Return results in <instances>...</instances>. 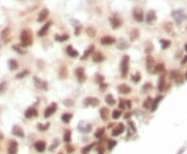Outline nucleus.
<instances>
[{"mask_svg":"<svg viewBox=\"0 0 187 154\" xmlns=\"http://www.w3.org/2000/svg\"><path fill=\"white\" fill-rule=\"evenodd\" d=\"M20 40H21V46L29 47L32 44V34L29 29H24L21 31L20 34Z\"/></svg>","mask_w":187,"mask_h":154,"instance_id":"nucleus-1","label":"nucleus"},{"mask_svg":"<svg viewBox=\"0 0 187 154\" xmlns=\"http://www.w3.org/2000/svg\"><path fill=\"white\" fill-rule=\"evenodd\" d=\"M172 16L174 18L175 22H176L177 25H180L181 23L185 21L187 19V15L185 14V11L183 9H177V11H172Z\"/></svg>","mask_w":187,"mask_h":154,"instance_id":"nucleus-2","label":"nucleus"},{"mask_svg":"<svg viewBox=\"0 0 187 154\" xmlns=\"http://www.w3.org/2000/svg\"><path fill=\"white\" fill-rule=\"evenodd\" d=\"M129 61H130L129 56L128 55L123 56L121 61V72L123 78H126L128 74V72H129Z\"/></svg>","mask_w":187,"mask_h":154,"instance_id":"nucleus-3","label":"nucleus"},{"mask_svg":"<svg viewBox=\"0 0 187 154\" xmlns=\"http://www.w3.org/2000/svg\"><path fill=\"white\" fill-rule=\"evenodd\" d=\"M132 15H133V18L135 21L137 22H143L144 19H145V16H144V11L141 9L139 7H134L133 11H132Z\"/></svg>","mask_w":187,"mask_h":154,"instance_id":"nucleus-4","label":"nucleus"},{"mask_svg":"<svg viewBox=\"0 0 187 154\" xmlns=\"http://www.w3.org/2000/svg\"><path fill=\"white\" fill-rule=\"evenodd\" d=\"M75 74L77 77V80H78L79 83H84L86 81V74H85L84 68L82 67H78L75 70Z\"/></svg>","mask_w":187,"mask_h":154,"instance_id":"nucleus-5","label":"nucleus"},{"mask_svg":"<svg viewBox=\"0 0 187 154\" xmlns=\"http://www.w3.org/2000/svg\"><path fill=\"white\" fill-rule=\"evenodd\" d=\"M56 110H57V105H56L55 102H52V104L45 110L44 117L45 118H49V117H51L52 115L56 112Z\"/></svg>","mask_w":187,"mask_h":154,"instance_id":"nucleus-6","label":"nucleus"},{"mask_svg":"<svg viewBox=\"0 0 187 154\" xmlns=\"http://www.w3.org/2000/svg\"><path fill=\"white\" fill-rule=\"evenodd\" d=\"M100 104V100L96 97H86L84 99V106L85 107H97L98 105Z\"/></svg>","mask_w":187,"mask_h":154,"instance_id":"nucleus-7","label":"nucleus"},{"mask_svg":"<svg viewBox=\"0 0 187 154\" xmlns=\"http://www.w3.org/2000/svg\"><path fill=\"white\" fill-rule=\"evenodd\" d=\"M109 21H110V25H111V28L112 29H117L119 27H121L122 25V20L120 19L119 17H117V16H113V17H111L110 19H109Z\"/></svg>","mask_w":187,"mask_h":154,"instance_id":"nucleus-8","label":"nucleus"},{"mask_svg":"<svg viewBox=\"0 0 187 154\" xmlns=\"http://www.w3.org/2000/svg\"><path fill=\"white\" fill-rule=\"evenodd\" d=\"M33 81H34V85H36V88L42 89V90H47V83L45 82V81L41 80V79L36 78V77L33 78Z\"/></svg>","mask_w":187,"mask_h":154,"instance_id":"nucleus-9","label":"nucleus"},{"mask_svg":"<svg viewBox=\"0 0 187 154\" xmlns=\"http://www.w3.org/2000/svg\"><path fill=\"white\" fill-rule=\"evenodd\" d=\"M101 44H103V46H109V44H112L115 42V38L112 37V36H103L102 38H101Z\"/></svg>","mask_w":187,"mask_h":154,"instance_id":"nucleus-10","label":"nucleus"},{"mask_svg":"<svg viewBox=\"0 0 187 154\" xmlns=\"http://www.w3.org/2000/svg\"><path fill=\"white\" fill-rule=\"evenodd\" d=\"M17 152H18V143L15 141H11L9 144L7 153L9 154H17Z\"/></svg>","mask_w":187,"mask_h":154,"instance_id":"nucleus-11","label":"nucleus"},{"mask_svg":"<svg viewBox=\"0 0 187 154\" xmlns=\"http://www.w3.org/2000/svg\"><path fill=\"white\" fill-rule=\"evenodd\" d=\"M170 78L173 79L174 81H176L178 84H182L183 83V79H182V76H181V74L178 72V70H173L172 72H170Z\"/></svg>","mask_w":187,"mask_h":154,"instance_id":"nucleus-12","label":"nucleus"},{"mask_svg":"<svg viewBox=\"0 0 187 154\" xmlns=\"http://www.w3.org/2000/svg\"><path fill=\"white\" fill-rule=\"evenodd\" d=\"M154 66H155V60L152 56H148L147 57V70L149 72H153Z\"/></svg>","mask_w":187,"mask_h":154,"instance_id":"nucleus-13","label":"nucleus"},{"mask_svg":"<svg viewBox=\"0 0 187 154\" xmlns=\"http://www.w3.org/2000/svg\"><path fill=\"white\" fill-rule=\"evenodd\" d=\"M124 129H125V126H124L123 123H119V124H117V126L113 128L112 135H113V137H117V135H120L122 133H123Z\"/></svg>","mask_w":187,"mask_h":154,"instance_id":"nucleus-14","label":"nucleus"},{"mask_svg":"<svg viewBox=\"0 0 187 154\" xmlns=\"http://www.w3.org/2000/svg\"><path fill=\"white\" fill-rule=\"evenodd\" d=\"M156 20V13L152 9V11H149L147 14V17H146V21H147L148 24H153L154 21Z\"/></svg>","mask_w":187,"mask_h":154,"instance_id":"nucleus-15","label":"nucleus"},{"mask_svg":"<svg viewBox=\"0 0 187 154\" xmlns=\"http://www.w3.org/2000/svg\"><path fill=\"white\" fill-rule=\"evenodd\" d=\"M48 16H49V11L47 9H43L38 16V22H44Z\"/></svg>","mask_w":187,"mask_h":154,"instance_id":"nucleus-16","label":"nucleus"},{"mask_svg":"<svg viewBox=\"0 0 187 154\" xmlns=\"http://www.w3.org/2000/svg\"><path fill=\"white\" fill-rule=\"evenodd\" d=\"M51 24H52V22H48V23L45 24V25L43 26V27L41 28L40 30H38V36H44V35H46V33L48 32V30H49V28H50V26H51Z\"/></svg>","mask_w":187,"mask_h":154,"instance_id":"nucleus-17","label":"nucleus"},{"mask_svg":"<svg viewBox=\"0 0 187 154\" xmlns=\"http://www.w3.org/2000/svg\"><path fill=\"white\" fill-rule=\"evenodd\" d=\"M66 52H67V54H68V55L70 56V57H72V58H76V57H78V56H79V53L77 52L76 50H75L74 48H73L72 46L67 47Z\"/></svg>","mask_w":187,"mask_h":154,"instance_id":"nucleus-18","label":"nucleus"},{"mask_svg":"<svg viewBox=\"0 0 187 154\" xmlns=\"http://www.w3.org/2000/svg\"><path fill=\"white\" fill-rule=\"evenodd\" d=\"M129 46H130L129 42H128L126 39H121L117 44V48L119 49V50H122V51H123V50H127V49L129 48Z\"/></svg>","mask_w":187,"mask_h":154,"instance_id":"nucleus-19","label":"nucleus"},{"mask_svg":"<svg viewBox=\"0 0 187 154\" xmlns=\"http://www.w3.org/2000/svg\"><path fill=\"white\" fill-rule=\"evenodd\" d=\"M117 91H119L120 93H123V94H128V93L131 92V88H130L128 85L122 84V85H120V86L117 87Z\"/></svg>","mask_w":187,"mask_h":154,"instance_id":"nucleus-20","label":"nucleus"},{"mask_svg":"<svg viewBox=\"0 0 187 154\" xmlns=\"http://www.w3.org/2000/svg\"><path fill=\"white\" fill-rule=\"evenodd\" d=\"M94 51H95V46H94V44H91V46H89L88 48L85 50L84 54L81 56V60H85L86 58H88V56L91 55V53H93Z\"/></svg>","mask_w":187,"mask_h":154,"instance_id":"nucleus-21","label":"nucleus"},{"mask_svg":"<svg viewBox=\"0 0 187 154\" xmlns=\"http://www.w3.org/2000/svg\"><path fill=\"white\" fill-rule=\"evenodd\" d=\"M34 148L38 152H43L46 149V143L44 141H38L34 144Z\"/></svg>","mask_w":187,"mask_h":154,"instance_id":"nucleus-22","label":"nucleus"},{"mask_svg":"<svg viewBox=\"0 0 187 154\" xmlns=\"http://www.w3.org/2000/svg\"><path fill=\"white\" fill-rule=\"evenodd\" d=\"M13 135H17V137H19V138H24V131L20 126L15 125V126L13 127Z\"/></svg>","mask_w":187,"mask_h":154,"instance_id":"nucleus-23","label":"nucleus"},{"mask_svg":"<svg viewBox=\"0 0 187 154\" xmlns=\"http://www.w3.org/2000/svg\"><path fill=\"white\" fill-rule=\"evenodd\" d=\"M38 116V111L36 110L34 108H29L26 110L25 112V117L26 118H31V117H36Z\"/></svg>","mask_w":187,"mask_h":154,"instance_id":"nucleus-24","label":"nucleus"},{"mask_svg":"<svg viewBox=\"0 0 187 154\" xmlns=\"http://www.w3.org/2000/svg\"><path fill=\"white\" fill-rule=\"evenodd\" d=\"M105 59V56L103 55L102 53H101V52H96V53L94 54V56H93V61L94 62H102L103 60Z\"/></svg>","mask_w":187,"mask_h":154,"instance_id":"nucleus-25","label":"nucleus"},{"mask_svg":"<svg viewBox=\"0 0 187 154\" xmlns=\"http://www.w3.org/2000/svg\"><path fill=\"white\" fill-rule=\"evenodd\" d=\"M165 72V68H164V64L163 63H159L155 66H154V69H153V72L154 74H163V72Z\"/></svg>","mask_w":187,"mask_h":154,"instance_id":"nucleus-26","label":"nucleus"},{"mask_svg":"<svg viewBox=\"0 0 187 154\" xmlns=\"http://www.w3.org/2000/svg\"><path fill=\"white\" fill-rule=\"evenodd\" d=\"M162 98H163V96H158L155 98V100H153V104H152V106H151L152 112H155L156 109H157V107H158V105H159V102L162 100Z\"/></svg>","mask_w":187,"mask_h":154,"instance_id":"nucleus-27","label":"nucleus"},{"mask_svg":"<svg viewBox=\"0 0 187 154\" xmlns=\"http://www.w3.org/2000/svg\"><path fill=\"white\" fill-rule=\"evenodd\" d=\"M164 85H165V74H161L158 82V90L163 91L164 90Z\"/></svg>","mask_w":187,"mask_h":154,"instance_id":"nucleus-28","label":"nucleus"},{"mask_svg":"<svg viewBox=\"0 0 187 154\" xmlns=\"http://www.w3.org/2000/svg\"><path fill=\"white\" fill-rule=\"evenodd\" d=\"M138 37H139V30L136 29V28L131 30V32H130V40L134 42V40H136Z\"/></svg>","mask_w":187,"mask_h":154,"instance_id":"nucleus-29","label":"nucleus"},{"mask_svg":"<svg viewBox=\"0 0 187 154\" xmlns=\"http://www.w3.org/2000/svg\"><path fill=\"white\" fill-rule=\"evenodd\" d=\"M100 116H101V118H102V120H107L108 119V116H109V111H108V109H106V108H102L100 110Z\"/></svg>","mask_w":187,"mask_h":154,"instance_id":"nucleus-30","label":"nucleus"},{"mask_svg":"<svg viewBox=\"0 0 187 154\" xmlns=\"http://www.w3.org/2000/svg\"><path fill=\"white\" fill-rule=\"evenodd\" d=\"M54 38H55L56 42H66V40L69 39V35L68 34H62V35H60V34H56V35L54 36Z\"/></svg>","mask_w":187,"mask_h":154,"instance_id":"nucleus-31","label":"nucleus"},{"mask_svg":"<svg viewBox=\"0 0 187 154\" xmlns=\"http://www.w3.org/2000/svg\"><path fill=\"white\" fill-rule=\"evenodd\" d=\"M68 77V68L66 65H62L59 69V78L60 79H66Z\"/></svg>","mask_w":187,"mask_h":154,"instance_id":"nucleus-32","label":"nucleus"},{"mask_svg":"<svg viewBox=\"0 0 187 154\" xmlns=\"http://www.w3.org/2000/svg\"><path fill=\"white\" fill-rule=\"evenodd\" d=\"M105 101H106V104L109 105V106H115V97H113L111 94H107L106 96H105Z\"/></svg>","mask_w":187,"mask_h":154,"instance_id":"nucleus-33","label":"nucleus"},{"mask_svg":"<svg viewBox=\"0 0 187 154\" xmlns=\"http://www.w3.org/2000/svg\"><path fill=\"white\" fill-rule=\"evenodd\" d=\"M18 66H19V64H18L17 60H15V59H11V60H9V69H11V70H15V69H17Z\"/></svg>","mask_w":187,"mask_h":154,"instance_id":"nucleus-34","label":"nucleus"},{"mask_svg":"<svg viewBox=\"0 0 187 154\" xmlns=\"http://www.w3.org/2000/svg\"><path fill=\"white\" fill-rule=\"evenodd\" d=\"M72 118H73V115L70 114V113H65V114H62V120L64 121L65 123H69Z\"/></svg>","mask_w":187,"mask_h":154,"instance_id":"nucleus-35","label":"nucleus"},{"mask_svg":"<svg viewBox=\"0 0 187 154\" xmlns=\"http://www.w3.org/2000/svg\"><path fill=\"white\" fill-rule=\"evenodd\" d=\"M160 44H161V49H162V50H166V49L170 48V42L168 39H161V40H160Z\"/></svg>","mask_w":187,"mask_h":154,"instance_id":"nucleus-36","label":"nucleus"},{"mask_svg":"<svg viewBox=\"0 0 187 154\" xmlns=\"http://www.w3.org/2000/svg\"><path fill=\"white\" fill-rule=\"evenodd\" d=\"M152 104H153V99L151 98V97H147L146 98V100L144 101V108L145 109H150L151 108V106H152Z\"/></svg>","mask_w":187,"mask_h":154,"instance_id":"nucleus-37","label":"nucleus"},{"mask_svg":"<svg viewBox=\"0 0 187 154\" xmlns=\"http://www.w3.org/2000/svg\"><path fill=\"white\" fill-rule=\"evenodd\" d=\"M86 34L89 36V37H94L96 35V30L94 29L93 27H87L86 28Z\"/></svg>","mask_w":187,"mask_h":154,"instance_id":"nucleus-38","label":"nucleus"},{"mask_svg":"<svg viewBox=\"0 0 187 154\" xmlns=\"http://www.w3.org/2000/svg\"><path fill=\"white\" fill-rule=\"evenodd\" d=\"M104 133H105V128H104V127H102V128L97 129L96 133H95V137L98 138V139H100V138H102V137H103V135H104Z\"/></svg>","mask_w":187,"mask_h":154,"instance_id":"nucleus-39","label":"nucleus"},{"mask_svg":"<svg viewBox=\"0 0 187 154\" xmlns=\"http://www.w3.org/2000/svg\"><path fill=\"white\" fill-rule=\"evenodd\" d=\"M71 135H72V133H71V131H70V130H66V131H65L64 141L66 142V143H69V142L71 141Z\"/></svg>","mask_w":187,"mask_h":154,"instance_id":"nucleus-40","label":"nucleus"},{"mask_svg":"<svg viewBox=\"0 0 187 154\" xmlns=\"http://www.w3.org/2000/svg\"><path fill=\"white\" fill-rule=\"evenodd\" d=\"M132 81H133L134 83H138L140 80H141V76H140V74L139 72H136L134 76H132Z\"/></svg>","mask_w":187,"mask_h":154,"instance_id":"nucleus-41","label":"nucleus"},{"mask_svg":"<svg viewBox=\"0 0 187 154\" xmlns=\"http://www.w3.org/2000/svg\"><path fill=\"white\" fill-rule=\"evenodd\" d=\"M122 116V111L121 110H115L112 112V118L113 119H119Z\"/></svg>","mask_w":187,"mask_h":154,"instance_id":"nucleus-42","label":"nucleus"},{"mask_svg":"<svg viewBox=\"0 0 187 154\" xmlns=\"http://www.w3.org/2000/svg\"><path fill=\"white\" fill-rule=\"evenodd\" d=\"M13 50H15L16 52H18L19 54H25L26 51L22 50V48L20 46H13Z\"/></svg>","mask_w":187,"mask_h":154,"instance_id":"nucleus-43","label":"nucleus"},{"mask_svg":"<svg viewBox=\"0 0 187 154\" xmlns=\"http://www.w3.org/2000/svg\"><path fill=\"white\" fill-rule=\"evenodd\" d=\"M148 46L149 47H146V53H151L152 51H153V49H154V47H153V44H152V42H148Z\"/></svg>","mask_w":187,"mask_h":154,"instance_id":"nucleus-44","label":"nucleus"},{"mask_svg":"<svg viewBox=\"0 0 187 154\" xmlns=\"http://www.w3.org/2000/svg\"><path fill=\"white\" fill-rule=\"evenodd\" d=\"M29 74V72H28V70H24V72H20V74H17V79L23 78V77H25L26 74Z\"/></svg>","mask_w":187,"mask_h":154,"instance_id":"nucleus-45","label":"nucleus"},{"mask_svg":"<svg viewBox=\"0 0 187 154\" xmlns=\"http://www.w3.org/2000/svg\"><path fill=\"white\" fill-rule=\"evenodd\" d=\"M119 108L121 109V110H125V109H126L125 99H121V101H120V105H119Z\"/></svg>","mask_w":187,"mask_h":154,"instance_id":"nucleus-46","label":"nucleus"},{"mask_svg":"<svg viewBox=\"0 0 187 154\" xmlns=\"http://www.w3.org/2000/svg\"><path fill=\"white\" fill-rule=\"evenodd\" d=\"M151 88H152L151 83H147V84H145V86L143 87V90H144V92H146V91H147V89L149 90V89H151Z\"/></svg>","mask_w":187,"mask_h":154,"instance_id":"nucleus-47","label":"nucleus"},{"mask_svg":"<svg viewBox=\"0 0 187 154\" xmlns=\"http://www.w3.org/2000/svg\"><path fill=\"white\" fill-rule=\"evenodd\" d=\"M115 145H117V142H115V141H109V143H108V149L111 150Z\"/></svg>","mask_w":187,"mask_h":154,"instance_id":"nucleus-48","label":"nucleus"},{"mask_svg":"<svg viewBox=\"0 0 187 154\" xmlns=\"http://www.w3.org/2000/svg\"><path fill=\"white\" fill-rule=\"evenodd\" d=\"M5 89H7V83L2 82L1 84H0V92H3Z\"/></svg>","mask_w":187,"mask_h":154,"instance_id":"nucleus-49","label":"nucleus"},{"mask_svg":"<svg viewBox=\"0 0 187 154\" xmlns=\"http://www.w3.org/2000/svg\"><path fill=\"white\" fill-rule=\"evenodd\" d=\"M125 106H126V109H130L132 106V102L130 100H128V99H125Z\"/></svg>","mask_w":187,"mask_h":154,"instance_id":"nucleus-50","label":"nucleus"},{"mask_svg":"<svg viewBox=\"0 0 187 154\" xmlns=\"http://www.w3.org/2000/svg\"><path fill=\"white\" fill-rule=\"evenodd\" d=\"M74 150L75 148L73 147V146H70V145L67 146V152H68V153H72V152H74Z\"/></svg>","mask_w":187,"mask_h":154,"instance_id":"nucleus-51","label":"nucleus"},{"mask_svg":"<svg viewBox=\"0 0 187 154\" xmlns=\"http://www.w3.org/2000/svg\"><path fill=\"white\" fill-rule=\"evenodd\" d=\"M93 147H94V144H91V145H89V146H86V147H85L84 149L82 150V151H83V153H86V152H88L89 150H91V148H93Z\"/></svg>","mask_w":187,"mask_h":154,"instance_id":"nucleus-52","label":"nucleus"},{"mask_svg":"<svg viewBox=\"0 0 187 154\" xmlns=\"http://www.w3.org/2000/svg\"><path fill=\"white\" fill-rule=\"evenodd\" d=\"M129 126L132 128V130H133V133H135V131H136V128H135V126H134V123L132 122V121H130V122H129Z\"/></svg>","mask_w":187,"mask_h":154,"instance_id":"nucleus-53","label":"nucleus"},{"mask_svg":"<svg viewBox=\"0 0 187 154\" xmlns=\"http://www.w3.org/2000/svg\"><path fill=\"white\" fill-rule=\"evenodd\" d=\"M80 30H81V26H78V27H76V30H75V34H76V35H79V34H80Z\"/></svg>","mask_w":187,"mask_h":154,"instance_id":"nucleus-54","label":"nucleus"},{"mask_svg":"<svg viewBox=\"0 0 187 154\" xmlns=\"http://www.w3.org/2000/svg\"><path fill=\"white\" fill-rule=\"evenodd\" d=\"M186 62H187V55L185 56V57H184V59L182 60V64H185V63H186Z\"/></svg>","mask_w":187,"mask_h":154,"instance_id":"nucleus-55","label":"nucleus"},{"mask_svg":"<svg viewBox=\"0 0 187 154\" xmlns=\"http://www.w3.org/2000/svg\"><path fill=\"white\" fill-rule=\"evenodd\" d=\"M130 116H131V114H130V113H126V114H125V118L126 119H128Z\"/></svg>","mask_w":187,"mask_h":154,"instance_id":"nucleus-56","label":"nucleus"},{"mask_svg":"<svg viewBox=\"0 0 187 154\" xmlns=\"http://www.w3.org/2000/svg\"><path fill=\"white\" fill-rule=\"evenodd\" d=\"M3 139V135L2 133H0V140H2Z\"/></svg>","mask_w":187,"mask_h":154,"instance_id":"nucleus-57","label":"nucleus"},{"mask_svg":"<svg viewBox=\"0 0 187 154\" xmlns=\"http://www.w3.org/2000/svg\"><path fill=\"white\" fill-rule=\"evenodd\" d=\"M185 51H186V52H187V44H185Z\"/></svg>","mask_w":187,"mask_h":154,"instance_id":"nucleus-58","label":"nucleus"},{"mask_svg":"<svg viewBox=\"0 0 187 154\" xmlns=\"http://www.w3.org/2000/svg\"><path fill=\"white\" fill-rule=\"evenodd\" d=\"M185 78H186V80H187V72H186V74H185Z\"/></svg>","mask_w":187,"mask_h":154,"instance_id":"nucleus-59","label":"nucleus"},{"mask_svg":"<svg viewBox=\"0 0 187 154\" xmlns=\"http://www.w3.org/2000/svg\"><path fill=\"white\" fill-rule=\"evenodd\" d=\"M134 1H136V0H134Z\"/></svg>","mask_w":187,"mask_h":154,"instance_id":"nucleus-60","label":"nucleus"},{"mask_svg":"<svg viewBox=\"0 0 187 154\" xmlns=\"http://www.w3.org/2000/svg\"><path fill=\"white\" fill-rule=\"evenodd\" d=\"M59 154H62V153H59Z\"/></svg>","mask_w":187,"mask_h":154,"instance_id":"nucleus-61","label":"nucleus"}]
</instances>
